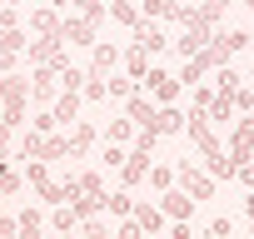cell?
<instances>
[{"instance_id": "cell-1", "label": "cell", "mask_w": 254, "mask_h": 239, "mask_svg": "<svg viewBox=\"0 0 254 239\" xmlns=\"http://www.w3.org/2000/svg\"><path fill=\"white\" fill-rule=\"evenodd\" d=\"M25 100H30V75H0V120L5 125H25Z\"/></svg>"}, {"instance_id": "cell-2", "label": "cell", "mask_w": 254, "mask_h": 239, "mask_svg": "<svg viewBox=\"0 0 254 239\" xmlns=\"http://www.w3.org/2000/svg\"><path fill=\"white\" fill-rule=\"evenodd\" d=\"M175 175H180V189H185L194 204H199V199H214V179H209L204 170H194V160H180Z\"/></svg>"}, {"instance_id": "cell-3", "label": "cell", "mask_w": 254, "mask_h": 239, "mask_svg": "<svg viewBox=\"0 0 254 239\" xmlns=\"http://www.w3.org/2000/svg\"><path fill=\"white\" fill-rule=\"evenodd\" d=\"M60 40H65V45H80V50H95V45H100V25L85 20V15H65Z\"/></svg>"}, {"instance_id": "cell-4", "label": "cell", "mask_w": 254, "mask_h": 239, "mask_svg": "<svg viewBox=\"0 0 254 239\" xmlns=\"http://www.w3.org/2000/svg\"><path fill=\"white\" fill-rule=\"evenodd\" d=\"M249 155H254V115L234 120V135H229V160L234 165H249Z\"/></svg>"}, {"instance_id": "cell-5", "label": "cell", "mask_w": 254, "mask_h": 239, "mask_svg": "<svg viewBox=\"0 0 254 239\" xmlns=\"http://www.w3.org/2000/svg\"><path fill=\"white\" fill-rule=\"evenodd\" d=\"M150 170H155L150 150H140V145H135V150H130V160H125V170H120V184H125V189H135L140 179H150Z\"/></svg>"}, {"instance_id": "cell-6", "label": "cell", "mask_w": 254, "mask_h": 239, "mask_svg": "<svg viewBox=\"0 0 254 239\" xmlns=\"http://www.w3.org/2000/svg\"><path fill=\"white\" fill-rule=\"evenodd\" d=\"M145 90L160 100V110L165 105H175V95H180V75H170V70H150L145 75Z\"/></svg>"}, {"instance_id": "cell-7", "label": "cell", "mask_w": 254, "mask_h": 239, "mask_svg": "<svg viewBox=\"0 0 254 239\" xmlns=\"http://www.w3.org/2000/svg\"><path fill=\"white\" fill-rule=\"evenodd\" d=\"M30 30H35V40H40V35H60V30H65L60 5H35V10H30Z\"/></svg>"}, {"instance_id": "cell-8", "label": "cell", "mask_w": 254, "mask_h": 239, "mask_svg": "<svg viewBox=\"0 0 254 239\" xmlns=\"http://www.w3.org/2000/svg\"><path fill=\"white\" fill-rule=\"evenodd\" d=\"M120 60H125V55H120V50H115L110 40H100V45L90 50V70H85V75H95V80H105V75H110V70L120 65Z\"/></svg>"}, {"instance_id": "cell-9", "label": "cell", "mask_w": 254, "mask_h": 239, "mask_svg": "<svg viewBox=\"0 0 254 239\" xmlns=\"http://www.w3.org/2000/svg\"><path fill=\"white\" fill-rule=\"evenodd\" d=\"M80 100H85V95H75V90H60V100L50 105V115H55V125H70V130L80 125Z\"/></svg>"}, {"instance_id": "cell-10", "label": "cell", "mask_w": 254, "mask_h": 239, "mask_svg": "<svg viewBox=\"0 0 254 239\" xmlns=\"http://www.w3.org/2000/svg\"><path fill=\"white\" fill-rule=\"evenodd\" d=\"M160 214L175 224V219H190L194 214V199L185 194V189H170V194H160Z\"/></svg>"}, {"instance_id": "cell-11", "label": "cell", "mask_w": 254, "mask_h": 239, "mask_svg": "<svg viewBox=\"0 0 254 239\" xmlns=\"http://www.w3.org/2000/svg\"><path fill=\"white\" fill-rule=\"evenodd\" d=\"M125 115L135 120V130H155V115H160V105H150L145 95H130V100H125Z\"/></svg>"}, {"instance_id": "cell-12", "label": "cell", "mask_w": 254, "mask_h": 239, "mask_svg": "<svg viewBox=\"0 0 254 239\" xmlns=\"http://www.w3.org/2000/svg\"><path fill=\"white\" fill-rule=\"evenodd\" d=\"M100 140V130L90 125V120H80V125L70 130V160H80V155H90V145Z\"/></svg>"}, {"instance_id": "cell-13", "label": "cell", "mask_w": 254, "mask_h": 239, "mask_svg": "<svg viewBox=\"0 0 254 239\" xmlns=\"http://www.w3.org/2000/svg\"><path fill=\"white\" fill-rule=\"evenodd\" d=\"M125 75H130L135 85H145V75H150V50H140V45L125 50Z\"/></svg>"}, {"instance_id": "cell-14", "label": "cell", "mask_w": 254, "mask_h": 239, "mask_svg": "<svg viewBox=\"0 0 254 239\" xmlns=\"http://www.w3.org/2000/svg\"><path fill=\"white\" fill-rule=\"evenodd\" d=\"M110 15H115L125 30H140V25H145V15H140L135 0H110Z\"/></svg>"}, {"instance_id": "cell-15", "label": "cell", "mask_w": 254, "mask_h": 239, "mask_svg": "<svg viewBox=\"0 0 254 239\" xmlns=\"http://www.w3.org/2000/svg\"><path fill=\"white\" fill-rule=\"evenodd\" d=\"M130 219H135L145 234H160V229H165V214H160V204H140V199H135V214H130Z\"/></svg>"}, {"instance_id": "cell-16", "label": "cell", "mask_w": 254, "mask_h": 239, "mask_svg": "<svg viewBox=\"0 0 254 239\" xmlns=\"http://www.w3.org/2000/svg\"><path fill=\"white\" fill-rule=\"evenodd\" d=\"M135 45H140V50H150V55H160L170 40H165V30H160V25H150V20H145V25L135 30Z\"/></svg>"}, {"instance_id": "cell-17", "label": "cell", "mask_w": 254, "mask_h": 239, "mask_svg": "<svg viewBox=\"0 0 254 239\" xmlns=\"http://www.w3.org/2000/svg\"><path fill=\"white\" fill-rule=\"evenodd\" d=\"M185 120H190V115H180L175 105H165V110L155 115V135H180V130H185Z\"/></svg>"}, {"instance_id": "cell-18", "label": "cell", "mask_w": 254, "mask_h": 239, "mask_svg": "<svg viewBox=\"0 0 254 239\" xmlns=\"http://www.w3.org/2000/svg\"><path fill=\"white\" fill-rule=\"evenodd\" d=\"M25 189V170H15L10 160H0V194H20Z\"/></svg>"}, {"instance_id": "cell-19", "label": "cell", "mask_w": 254, "mask_h": 239, "mask_svg": "<svg viewBox=\"0 0 254 239\" xmlns=\"http://www.w3.org/2000/svg\"><path fill=\"white\" fill-rule=\"evenodd\" d=\"M209 70H214V65H209V55H194V60H185V70H180V85H199Z\"/></svg>"}, {"instance_id": "cell-20", "label": "cell", "mask_w": 254, "mask_h": 239, "mask_svg": "<svg viewBox=\"0 0 254 239\" xmlns=\"http://www.w3.org/2000/svg\"><path fill=\"white\" fill-rule=\"evenodd\" d=\"M130 135H140L130 115H125V120H110V130H105V145H125V140H130Z\"/></svg>"}, {"instance_id": "cell-21", "label": "cell", "mask_w": 254, "mask_h": 239, "mask_svg": "<svg viewBox=\"0 0 254 239\" xmlns=\"http://www.w3.org/2000/svg\"><path fill=\"white\" fill-rule=\"evenodd\" d=\"M244 85H239V70L234 65H224V70H214V95H239Z\"/></svg>"}, {"instance_id": "cell-22", "label": "cell", "mask_w": 254, "mask_h": 239, "mask_svg": "<svg viewBox=\"0 0 254 239\" xmlns=\"http://www.w3.org/2000/svg\"><path fill=\"white\" fill-rule=\"evenodd\" d=\"M20 160H45V135H40V130L20 135Z\"/></svg>"}, {"instance_id": "cell-23", "label": "cell", "mask_w": 254, "mask_h": 239, "mask_svg": "<svg viewBox=\"0 0 254 239\" xmlns=\"http://www.w3.org/2000/svg\"><path fill=\"white\" fill-rule=\"evenodd\" d=\"M105 209H110V214H120V219H130V214H135V199H130V189H115V194L105 199Z\"/></svg>"}, {"instance_id": "cell-24", "label": "cell", "mask_w": 254, "mask_h": 239, "mask_svg": "<svg viewBox=\"0 0 254 239\" xmlns=\"http://www.w3.org/2000/svg\"><path fill=\"white\" fill-rule=\"evenodd\" d=\"M25 184H35V189L55 184V179H50V170H45V160H25Z\"/></svg>"}, {"instance_id": "cell-25", "label": "cell", "mask_w": 254, "mask_h": 239, "mask_svg": "<svg viewBox=\"0 0 254 239\" xmlns=\"http://www.w3.org/2000/svg\"><path fill=\"white\" fill-rule=\"evenodd\" d=\"M15 219H20V239H45L40 234V209H20Z\"/></svg>"}, {"instance_id": "cell-26", "label": "cell", "mask_w": 254, "mask_h": 239, "mask_svg": "<svg viewBox=\"0 0 254 239\" xmlns=\"http://www.w3.org/2000/svg\"><path fill=\"white\" fill-rule=\"evenodd\" d=\"M175 179H180V175H175L170 165H155V170H150V184H155L160 194H170V189H175Z\"/></svg>"}, {"instance_id": "cell-27", "label": "cell", "mask_w": 254, "mask_h": 239, "mask_svg": "<svg viewBox=\"0 0 254 239\" xmlns=\"http://www.w3.org/2000/svg\"><path fill=\"white\" fill-rule=\"evenodd\" d=\"M219 40H224V50H229V55L249 50V30H219Z\"/></svg>"}, {"instance_id": "cell-28", "label": "cell", "mask_w": 254, "mask_h": 239, "mask_svg": "<svg viewBox=\"0 0 254 239\" xmlns=\"http://www.w3.org/2000/svg\"><path fill=\"white\" fill-rule=\"evenodd\" d=\"M204 115H209V120H229V115H234V95H214Z\"/></svg>"}, {"instance_id": "cell-29", "label": "cell", "mask_w": 254, "mask_h": 239, "mask_svg": "<svg viewBox=\"0 0 254 239\" xmlns=\"http://www.w3.org/2000/svg\"><path fill=\"white\" fill-rule=\"evenodd\" d=\"M50 224H55V234H70V229H80V219H75V209H70V204H60Z\"/></svg>"}, {"instance_id": "cell-30", "label": "cell", "mask_w": 254, "mask_h": 239, "mask_svg": "<svg viewBox=\"0 0 254 239\" xmlns=\"http://www.w3.org/2000/svg\"><path fill=\"white\" fill-rule=\"evenodd\" d=\"M80 95H85V100H90V105H100V100H105V95H110V80H95V75H90V80H85V90H80Z\"/></svg>"}, {"instance_id": "cell-31", "label": "cell", "mask_w": 254, "mask_h": 239, "mask_svg": "<svg viewBox=\"0 0 254 239\" xmlns=\"http://www.w3.org/2000/svg\"><path fill=\"white\" fill-rule=\"evenodd\" d=\"M229 234H234V219H229V214L209 219V239H229Z\"/></svg>"}, {"instance_id": "cell-32", "label": "cell", "mask_w": 254, "mask_h": 239, "mask_svg": "<svg viewBox=\"0 0 254 239\" xmlns=\"http://www.w3.org/2000/svg\"><path fill=\"white\" fill-rule=\"evenodd\" d=\"M110 95H115V100H130V95H135V80H130V75L110 80Z\"/></svg>"}, {"instance_id": "cell-33", "label": "cell", "mask_w": 254, "mask_h": 239, "mask_svg": "<svg viewBox=\"0 0 254 239\" xmlns=\"http://www.w3.org/2000/svg\"><path fill=\"white\" fill-rule=\"evenodd\" d=\"M100 160H105L110 170H125V160H130V155H125L120 145H105V155H100Z\"/></svg>"}, {"instance_id": "cell-34", "label": "cell", "mask_w": 254, "mask_h": 239, "mask_svg": "<svg viewBox=\"0 0 254 239\" xmlns=\"http://www.w3.org/2000/svg\"><path fill=\"white\" fill-rule=\"evenodd\" d=\"M80 234H85V239H110L105 219H85V224H80Z\"/></svg>"}, {"instance_id": "cell-35", "label": "cell", "mask_w": 254, "mask_h": 239, "mask_svg": "<svg viewBox=\"0 0 254 239\" xmlns=\"http://www.w3.org/2000/svg\"><path fill=\"white\" fill-rule=\"evenodd\" d=\"M0 239H20V219L15 214H0Z\"/></svg>"}, {"instance_id": "cell-36", "label": "cell", "mask_w": 254, "mask_h": 239, "mask_svg": "<svg viewBox=\"0 0 254 239\" xmlns=\"http://www.w3.org/2000/svg\"><path fill=\"white\" fill-rule=\"evenodd\" d=\"M115 239H145V229H140L135 219H120V229H115Z\"/></svg>"}, {"instance_id": "cell-37", "label": "cell", "mask_w": 254, "mask_h": 239, "mask_svg": "<svg viewBox=\"0 0 254 239\" xmlns=\"http://www.w3.org/2000/svg\"><path fill=\"white\" fill-rule=\"evenodd\" d=\"M35 130H40V135H55L60 125H55V115H50V110H40V115H35Z\"/></svg>"}, {"instance_id": "cell-38", "label": "cell", "mask_w": 254, "mask_h": 239, "mask_svg": "<svg viewBox=\"0 0 254 239\" xmlns=\"http://www.w3.org/2000/svg\"><path fill=\"white\" fill-rule=\"evenodd\" d=\"M234 110H239V115H254V90H239V95H234Z\"/></svg>"}, {"instance_id": "cell-39", "label": "cell", "mask_w": 254, "mask_h": 239, "mask_svg": "<svg viewBox=\"0 0 254 239\" xmlns=\"http://www.w3.org/2000/svg\"><path fill=\"white\" fill-rule=\"evenodd\" d=\"M209 100H214V90L209 85H194V110H209Z\"/></svg>"}, {"instance_id": "cell-40", "label": "cell", "mask_w": 254, "mask_h": 239, "mask_svg": "<svg viewBox=\"0 0 254 239\" xmlns=\"http://www.w3.org/2000/svg\"><path fill=\"white\" fill-rule=\"evenodd\" d=\"M234 179H239V184L254 194V165H239V170H234Z\"/></svg>"}, {"instance_id": "cell-41", "label": "cell", "mask_w": 254, "mask_h": 239, "mask_svg": "<svg viewBox=\"0 0 254 239\" xmlns=\"http://www.w3.org/2000/svg\"><path fill=\"white\" fill-rule=\"evenodd\" d=\"M10 140H15V125H5V120H0V160H5V150H10Z\"/></svg>"}, {"instance_id": "cell-42", "label": "cell", "mask_w": 254, "mask_h": 239, "mask_svg": "<svg viewBox=\"0 0 254 239\" xmlns=\"http://www.w3.org/2000/svg\"><path fill=\"white\" fill-rule=\"evenodd\" d=\"M170 239H190V219H175L170 224Z\"/></svg>"}, {"instance_id": "cell-43", "label": "cell", "mask_w": 254, "mask_h": 239, "mask_svg": "<svg viewBox=\"0 0 254 239\" xmlns=\"http://www.w3.org/2000/svg\"><path fill=\"white\" fill-rule=\"evenodd\" d=\"M0 75H15V55L10 50H0Z\"/></svg>"}, {"instance_id": "cell-44", "label": "cell", "mask_w": 254, "mask_h": 239, "mask_svg": "<svg viewBox=\"0 0 254 239\" xmlns=\"http://www.w3.org/2000/svg\"><path fill=\"white\" fill-rule=\"evenodd\" d=\"M5 5H15V10H20V5H25V0H5Z\"/></svg>"}, {"instance_id": "cell-45", "label": "cell", "mask_w": 254, "mask_h": 239, "mask_svg": "<svg viewBox=\"0 0 254 239\" xmlns=\"http://www.w3.org/2000/svg\"><path fill=\"white\" fill-rule=\"evenodd\" d=\"M239 5H244V10H254V0H239Z\"/></svg>"}, {"instance_id": "cell-46", "label": "cell", "mask_w": 254, "mask_h": 239, "mask_svg": "<svg viewBox=\"0 0 254 239\" xmlns=\"http://www.w3.org/2000/svg\"><path fill=\"white\" fill-rule=\"evenodd\" d=\"M219 5H229V0H219Z\"/></svg>"}, {"instance_id": "cell-47", "label": "cell", "mask_w": 254, "mask_h": 239, "mask_svg": "<svg viewBox=\"0 0 254 239\" xmlns=\"http://www.w3.org/2000/svg\"><path fill=\"white\" fill-rule=\"evenodd\" d=\"M105 5H110V0H105Z\"/></svg>"}, {"instance_id": "cell-48", "label": "cell", "mask_w": 254, "mask_h": 239, "mask_svg": "<svg viewBox=\"0 0 254 239\" xmlns=\"http://www.w3.org/2000/svg\"><path fill=\"white\" fill-rule=\"evenodd\" d=\"M45 239H50V234H45Z\"/></svg>"}]
</instances>
